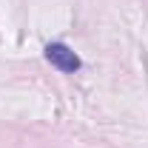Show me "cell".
I'll use <instances>...</instances> for the list:
<instances>
[{"mask_svg": "<svg viewBox=\"0 0 148 148\" xmlns=\"http://www.w3.org/2000/svg\"><path fill=\"white\" fill-rule=\"evenodd\" d=\"M46 60H49L54 69L66 71V74L77 71V69L83 66V63H80V57H77V51L69 49L66 43H49V46H46Z\"/></svg>", "mask_w": 148, "mask_h": 148, "instance_id": "1", "label": "cell"}]
</instances>
